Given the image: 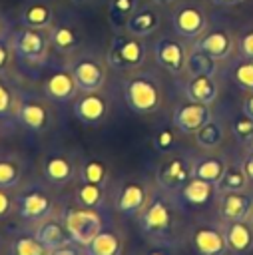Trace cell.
Segmentation results:
<instances>
[{
    "instance_id": "ab89813d",
    "label": "cell",
    "mask_w": 253,
    "mask_h": 255,
    "mask_svg": "<svg viewBox=\"0 0 253 255\" xmlns=\"http://www.w3.org/2000/svg\"><path fill=\"white\" fill-rule=\"evenodd\" d=\"M231 131H233V135H235L237 139H241V141L247 143V141L253 137V120L247 118L245 114L239 116V118H235L233 124H231Z\"/></svg>"
},
{
    "instance_id": "8fae6325",
    "label": "cell",
    "mask_w": 253,
    "mask_h": 255,
    "mask_svg": "<svg viewBox=\"0 0 253 255\" xmlns=\"http://www.w3.org/2000/svg\"><path fill=\"white\" fill-rule=\"evenodd\" d=\"M149 201V187L143 181L131 179L122 183L118 197H116V209L124 217H133L143 211V207Z\"/></svg>"
},
{
    "instance_id": "f1b7e54d",
    "label": "cell",
    "mask_w": 253,
    "mask_h": 255,
    "mask_svg": "<svg viewBox=\"0 0 253 255\" xmlns=\"http://www.w3.org/2000/svg\"><path fill=\"white\" fill-rule=\"evenodd\" d=\"M223 137H225V128H223V124L219 122V120H215V118H211V120H207L197 131H195V143L201 147V149H217L219 145H221V141H223Z\"/></svg>"
},
{
    "instance_id": "ffe728a7",
    "label": "cell",
    "mask_w": 253,
    "mask_h": 255,
    "mask_svg": "<svg viewBox=\"0 0 253 255\" xmlns=\"http://www.w3.org/2000/svg\"><path fill=\"white\" fill-rule=\"evenodd\" d=\"M185 96L189 102H197V104H205L211 106L217 96H219V84L213 76L209 74H199V76H191L183 88Z\"/></svg>"
},
{
    "instance_id": "f35d334b",
    "label": "cell",
    "mask_w": 253,
    "mask_h": 255,
    "mask_svg": "<svg viewBox=\"0 0 253 255\" xmlns=\"http://www.w3.org/2000/svg\"><path fill=\"white\" fill-rule=\"evenodd\" d=\"M175 143H177V135H175V131L169 129V128H161V129L153 135V145H155V149L161 151V153H169V151L175 147Z\"/></svg>"
},
{
    "instance_id": "d6986e66",
    "label": "cell",
    "mask_w": 253,
    "mask_h": 255,
    "mask_svg": "<svg viewBox=\"0 0 253 255\" xmlns=\"http://www.w3.org/2000/svg\"><path fill=\"white\" fill-rule=\"evenodd\" d=\"M251 211H253V193L249 191L221 193L219 213L225 221H247Z\"/></svg>"
},
{
    "instance_id": "cb8c5ba5",
    "label": "cell",
    "mask_w": 253,
    "mask_h": 255,
    "mask_svg": "<svg viewBox=\"0 0 253 255\" xmlns=\"http://www.w3.org/2000/svg\"><path fill=\"white\" fill-rule=\"evenodd\" d=\"M127 32L137 38H147L159 28V12L153 6H141L126 24Z\"/></svg>"
},
{
    "instance_id": "e575fe53",
    "label": "cell",
    "mask_w": 253,
    "mask_h": 255,
    "mask_svg": "<svg viewBox=\"0 0 253 255\" xmlns=\"http://www.w3.org/2000/svg\"><path fill=\"white\" fill-rule=\"evenodd\" d=\"M135 10H137V0H110L108 4L110 20L116 26L127 24V20L135 14Z\"/></svg>"
},
{
    "instance_id": "8992f818",
    "label": "cell",
    "mask_w": 253,
    "mask_h": 255,
    "mask_svg": "<svg viewBox=\"0 0 253 255\" xmlns=\"http://www.w3.org/2000/svg\"><path fill=\"white\" fill-rule=\"evenodd\" d=\"M16 215L22 221L28 223H40L54 213V199L52 195L38 185L26 187L18 197H16Z\"/></svg>"
},
{
    "instance_id": "f5cc1de1",
    "label": "cell",
    "mask_w": 253,
    "mask_h": 255,
    "mask_svg": "<svg viewBox=\"0 0 253 255\" xmlns=\"http://www.w3.org/2000/svg\"><path fill=\"white\" fill-rule=\"evenodd\" d=\"M249 223L253 225V211H251V215H249Z\"/></svg>"
},
{
    "instance_id": "277c9868",
    "label": "cell",
    "mask_w": 253,
    "mask_h": 255,
    "mask_svg": "<svg viewBox=\"0 0 253 255\" xmlns=\"http://www.w3.org/2000/svg\"><path fill=\"white\" fill-rule=\"evenodd\" d=\"M62 219L66 229L70 231L76 245L86 247L100 231H102V215L96 209H86L82 205L68 207L62 211Z\"/></svg>"
},
{
    "instance_id": "f6af8a7d",
    "label": "cell",
    "mask_w": 253,
    "mask_h": 255,
    "mask_svg": "<svg viewBox=\"0 0 253 255\" xmlns=\"http://www.w3.org/2000/svg\"><path fill=\"white\" fill-rule=\"evenodd\" d=\"M241 110H243V114H245L247 118L253 120V92H249V94L243 98V106H241Z\"/></svg>"
},
{
    "instance_id": "6da1fadb",
    "label": "cell",
    "mask_w": 253,
    "mask_h": 255,
    "mask_svg": "<svg viewBox=\"0 0 253 255\" xmlns=\"http://www.w3.org/2000/svg\"><path fill=\"white\" fill-rule=\"evenodd\" d=\"M139 217V229L141 233L159 247H171L173 243V209L171 203L155 193L149 197Z\"/></svg>"
},
{
    "instance_id": "7c38bea8",
    "label": "cell",
    "mask_w": 253,
    "mask_h": 255,
    "mask_svg": "<svg viewBox=\"0 0 253 255\" xmlns=\"http://www.w3.org/2000/svg\"><path fill=\"white\" fill-rule=\"evenodd\" d=\"M110 110V100L102 92H86L74 100V114L84 126H98Z\"/></svg>"
},
{
    "instance_id": "d6a6232c",
    "label": "cell",
    "mask_w": 253,
    "mask_h": 255,
    "mask_svg": "<svg viewBox=\"0 0 253 255\" xmlns=\"http://www.w3.org/2000/svg\"><path fill=\"white\" fill-rule=\"evenodd\" d=\"M185 70H187L191 76H199V74H209V76H213V74L217 72V60H213V58L207 56L205 52L193 48V50L187 54Z\"/></svg>"
},
{
    "instance_id": "4316f807",
    "label": "cell",
    "mask_w": 253,
    "mask_h": 255,
    "mask_svg": "<svg viewBox=\"0 0 253 255\" xmlns=\"http://www.w3.org/2000/svg\"><path fill=\"white\" fill-rule=\"evenodd\" d=\"M249 175L245 171V167L241 163H233L227 165L221 179L215 183L217 193H229V191H247L249 187Z\"/></svg>"
},
{
    "instance_id": "c3c4849f",
    "label": "cell",
    "mask_w": 253,
    "mask_h": 255,
    "mask_svg": "<svg viewBox=\"0 0 253 255\" xmlns=\"http://www.w3.org/2000/svg\"><path fill=\"white\" fill-rule=\"evenodd\" d=\"M213 4H219V6H233V4H239L243 0H211Z\"/></svg>"
},
{
    "instance_id": "60d3db41",
    "label": "cell",
    "mask_w": 253,
    "mask_h": 255,
    "mask_svg": "<svg viewBox=\"0 0 253 255\" xmlns=\"http://www.w3.org/2000/svg\"><path fill=\"white\" fill-rule=\"evenodd\" d=\"M12 36L8 34H2L0 36V74L10 66V60H12Z\"/></svg>"
},
{
    "instance_id": "5b68a950",
    "label": "cell",
    "mask_w": 253,
    "mask_h": 255,
    "mask_svg": "<svg viewBox=\"0 0 253 255\" xmlns=\"http://www.w3.org/2000/svg\"><path fill=\"white\" fill-rule=\"evenodd\" d=\"M68 68L72 70L74 80L82 94L100 92L106 86V80H108L106 62L96 54H80L70 62Z\"/></svg>"
},
{
    "instance_id": "1f68e13d",
    "label": "cell",
    "mask_w": 253,
    "mask_h": 255,
    "mask_svg": "<svg viewBox=\"0 0 253 255\" xmlns=\"http://www.w3.org/2000/svg\"><path fill=\"white\" fill-rule=\"evenodd\" d=\"M50 44L60 52H72L78 46V32L70 24H56L50 32Z\"/></svg>"
},
{
    "instance_id": "db71d44e",
    "label": "cell",
    "mask_w": 253,
    "mask_h": 255,
    "mask_svg": "<svg viewBox=\"0 0 253 255\" xmlns=\"http://www.w3.org/2000/svg\"><path fill=\"white\" fill-rule=\"evenodd\" d=\"M0 247H2V241H0Z\"/></svg>"
},
{
    "instance_id": "44dd1931",
    "label": "cell",
    "mask_w": 253,
    "mask_h": 255,
    "mask_svg": "<svg viewBox=\"0 0 253 255\" xmlns=\"http://www.w3.org/2000/svg\"><path fill=\"white\" fill-rule=\"evenodd\" d=\"M217 193V187L209 181H203L199 177H191L177 193H173L183 205L187 207H203L211 201V197Z\"/></svg>"
},
{
    "instance_id": "816d5d0a",
    "label": "cell",
    "mask_w": 253,
    "mask_h": 255,
    "mask_svg": "<svg viewBox=\"0 0 253 255\" xmlns=\"http://www.w3.org/2000/svg\"><path fill=\"white\" fill-rule=\"evenodd\" d=\"M155 2H159V4H167V2H171V0H155Z\"/></svg>"
},
{
    "instance_id": "9c48e42d",
    "label": "cell",
    "mask_w": 253,
    "mask_h": 255,
    "mask_svg": "<svg viewBox=\"0 0 253 255\" xmlns=\"http://www.w3.org/2000/svg\"><path fill=\"white\" fill-rule=\"evenodd\" d=\"M16 122L34 133H42L50 126V108L44 100L24 94L16 104Z\"/></svg>"
},
{
    "instance_id": "681fc988",
    "label": "cell",
    "mask_w": 253,
    "mask_h": 255,
    "mask_svg": "<svg viewBox=\"0 0 253 255\" xmlns=\"http://www.w3.org/2000/svg\"><path fill=\"white\" fill-rule=\"evenodd\" d=\"M247 149H249V151H253V137L247 141Z\"/></svg>"
},
{
    "instance_id": "e0dca14e",
    "label": "cell",
    "mask_w": 253,
    "mask_h": 255,
    "mask_svg": "<svg viewBox=\"0 0 253 255\" xmlns=\"http://www.w3.org/2000/svg\"><path fill=\"white\" fill-rule=\"evenodd\" d=\"M34 235H36V239L48 251H54V249H60V247H66V245H74V239H72L70 231L66 229L62 215L60 217H54L52 215V217L36 223Z\"/></svg>"
},
{
    "instance_id": "3957f363",
    "label": "cell",
    "mask_w": 253,
    "mask_h": 255,
    "mask_svg": "<svg viewBox=\"0 0 253 255\" xmlns=\"http://www.w3.org/2000/svg\"><path fill=\"white\" fill-rule=\"evenodd\" d=\"M145 56H147V48L143 44V38H137L127 32L114 36L106 54V62L112 70L133 72L145 62Z\"/></svg>"
},
{
    "instance_id": "52a82bcc",
    "label": "cell",
    "mask_w": 253,
    "mask_h": 255,
    "mask_svg": "<svg viewBox=\"0 0 253 255\" xmlns=\"http://www.w3.org/2000/svg\"><path fill=\"white\" fill-rule=\"evenodd\" d=\"M50 46V36L46 30L20 28L12 34V50L18 58L30 64H38L46 58Z\"/></svg>"
},
{
    "instance_id": "74e56055",
    "label": "cell",
    "mask_w": 253,
    "mask_h": 255,
    "mask_svg": "<svg viewBox=\"0 0 253 255\" xmlns=\"http://www.w3.org/2000/svg\"><path fill=\"white\" fill-rule=\"evenodd\" d=\"M233 78L237 82V86L241 90H247V92H253V60H245L239 62L233 70Z\"/></svg>"
},
{
    "instance_id": "8d00e7d4",
    "label": "cell",
    "mask_w": 253,
    "mask_h": 255,
    "mask_svg": "<svg viewBox=\"0 0 253 255\" xmlns=\"http://www.w3.org/2000/svg\"><path fill=\"white\" fill-rule=\"evenodd\" d=\"M14 96H12V90L8 86V82L0 76V122H12L16 116H14Z\"/></svg>"
},
{
    "instance_id": "603a6c76",
    "label": "cell",
    "mask_w": 253,
    "mask_h": 255,
    "mask_svg": "<svg viewBox=\"0 0 253 255\" xmlns=\"http://www.w3.org/2000/svg\"><path fill=\"white\" fill-rule=\"evenodd\" d=\"M193 247L199 255H225L229 251L225 233L215 227H197L193 231Z\"/></svg>"
},
{
    "instance_id": "f546056e",
    "label": "cell",
    "mask_w": 253,
    "mask_h": 255,
    "mask_svg": "<svg viewBox=\"0 0 253 255\" xmlns=\"http://www.w3.org/2000/svg\"><path fill=\"white\" fill-rule=\"evenodd\" d=\"M78 177H80V181H86V183L106 185V181L110 177V167L100 157H88L78 165Z\"/></svg>"
},
{
    "instance_id": "5bb4252c",
    "label": "cell",
    "mask_w": 253,
    "mask_h": 255,
    "mask_svg": "<svg viewBox=\"0 0 253 255\" xmlns=\"http://www.w3.org/2000/svg\"><path fill=\"white\" fill-rule=\"evenodd\" d=\"M80 88L74 80V74L70 68H58L54 70L46 82H44V94L50 102L56 104H68L72 100H76Z\"/></svg>"
},
{
    "instance_id": "d4e9b609",
    "label": "cell",
    "mask_w": 253,
    "mask_h": 255,
    "mask_svg": "<svg viewBox=\"0 0 253 255\" xmlns=\"http://www.w3.org/2000/svg\"><path fill=\"white\" fill-rule=\"evenodd\" d=\"M20 22L24 28H36V30H48L54 22V10L46 2H32L28 4L22 14Z\"/></svg>"
},
{
    "instance_id": "ba28073f",
    "label": "cell",
    "mask_w": 253,
    "mask_h": 255,
    "mask_svg": "<svg viewBox=\"0 0 253 255\" xmlns=\"http://www.w3.org/2000/svg\"><path fill=\"white\" fill-rule=\"evenodd\" d=\"M193 177L191 173V157L171 153L167 155L159 167H157V183L163 191L167 193H177L189 179Z\"/></svg>"
},
{
    "instance_id": "d590c367",
    "label": "cell",
    "mask_w": 253,
    "mask_h": 255,
    "mask_svg": "<svg viewBox=\"0 0 253 255\" xmlns=\"http://www.w3.org/2000/svg\"><path fill=\"white\" fill-rule=\"evenodd\" d=\"M10 255H48V249L36 239V235H20L10 245Z\"/></svg>"
},
{
    "instance_id": "4fadbf2b",
    "label": "cell",
    "mask_w": 253,
    "mask_h": 255,
    "mask_svg": "<svg viewBox=\"0 0 253 255\" xmlns=\"http://www.w3.org/2000/svg\"><path fill=\"white\" fill-rule=\"evenodd\" d=\"M171 24H173V30L179 38L197 40V38H201V34L207 28V16L199 6L185 4L179 10H175Z\"/></svg>"
},
{
    "instance_id": "7402d4cb",
    "label": "cell",
    "mask_w": 253,
    "mask_h": 255,
    "mask_svg": "<svg viewBox=\"0 0 253 255\" xmlns=\"http://www.w3.org/2000/svg\"><path fill=\"white\" fill-rule=\"evenodd\" d=\"M227 247L235 255H247L253 249V225L247 221H227L223 227Z\"/></svg>"
},
{
    "instance_id": "7bdbcfd3",
    "label": "cell",
    "mask_w": 253,
    "mask_h": 255,
    "mask_svg": "<svg viewBox=\"0 0 253 255\" xmlns=\"http://www.w3.org/2000/svg\"><path fill=\"white\" fill-rule=\"evenodd\" d=\"M239 54H241L245 60H253V30L245 32V34L239 38Z\"/></svg>"
},
{
    "instance_id": "7dc6e473",
    "label": "cell",
    "mask_w": 253,
    "mask_h": 255,
    "mask_svg": "<svg viewBox=\"0 0 253 255\" xmlns=\"http://www.w3.org/2000/svg\"><path fill=\"white\" fill-rule=\"evenodd\" d=\"M145 255H171L165 247H153V249H149Z\"/></svg>"
},
{
    "instance_id": "2e32d148",
    "label": "cell",
    "mask_w": 253,
    "mask_h": 255,
    "mask_svg": "<svg viewBox=\"0 0 253 255\" xmlns=\"http://www.w3.org/2000/svg\"><path fill=\"white\" fill-rule=\"evenodd\" d=\"M207 120H211V110L205 104L189 102L183 106H177L171 116V124L181 133H195Z\"/></svg>"
},
{
    "instance_id": "bcb514c9",
    "label": "cell",
    "mask_w": 253,
    "mask_h": 255,
    "mask_svg": "<svg viewBox=\"0 0 253 255\" xmlns=\"http://www.w3.org/2000/svg\"><path fill=\"white\" fill-rule=\"evenodd\" d=\"M241 165L245 167V171H247V175H249V181L253 183V151H247V153H245Z\"/></svg>"
},
{
    "instance_id": "b9f144b4",
    "label": "cell",
    "mask_w": 253,
    "mask_h": 255,
    "mask_svg": "<svg viewBox=\"0 0 253 255\" xmlns=\"http://www.w3.org/2000/svg\"><path fill=\"white\" fill-rule=\"evenodd\" d=\"M16 207V199L10 195L8 189H0V219L8 217Z\"/></svg>"
},
{
    "instance_id": "30bf717a",
    "label": "cell",
    "mask_w": 253,
    "mask_h": 255,
    "mask_svg": "<svg viewBox=\"0 0 253 255\" xmlns=\"http://www.w3.org/2000/svg\"><path fill=\"white\" fill-rule=\"evenodd\" d=\"M153 58L155 62L169 74L177 76L185 70L187 64V48L181 40H173V38H159L153 44Z\"/></svg>"
},
{
    "instance_id": "f907efd6",
    "label": "cell",
    "mask_w": 253,
    "mask_h": 255,
    "mask_svg": "<svg viewBox=\"0 0 253 255\" xmlns=\"http://www.w3.org/2000/svg\"><path fill=\"white\" fill-rule=\"evenodd\" d=\"M74 4H86V2H90V0H72Z\"/></svg>"
},
{
    "instance_id": "ee69618b",
    "label": "cell",
    "mask_w": 253,
    "mask_h": 255,
    "mask_svg": "<svg viewBox=\"0 0 253 255\" xmlns=\"http://www.w3.org/2000/svg\"><path fill=\"white\" fill-rule=\"evenodd\" d=\"M48 255H86V251H84V247H78L74 243V245H66V247H60V249L48 251Z\"/></svg>"
},
{
    "instance_id": "9a60e30c",
    "label": "cell",
    "mask_w": 253,
    "mask_h": 255,
    "mask_svg": "<svg viewBox=\"0 0 253 255\" xmlns=\"http://www.w3.org/2000/svg\"><path fill=\"white\" fill-rule=\"evenodd\" d=\"M42 171H44V177H46L48 183H52L56 187H62V185H68L76 179L78 163L68 153L54 151V153L46 155V159L42 163Z\"/></svg>"
},
{
    "instance_id": "4dcf8cb0",
    "label": "cell",
    "mask_w": 253,
    "mask_h": 255,
    "mask_svg": "<svg viewBox=\"0 0 253 255\" xmlns=\"http://www.w3.org/2000/svg\"><path fill=\"white\" fill-rule=\"evenodd\" d=\"M76 201H78V205H82V207H86V209H96V211H100V209L106 205V191H104V185L80 181L78 187H76Z\"/></svg>"
},
{
    "instance_id": "83f0119b",
    "label": "cell",
    "mask_w": 253,
    "mask_h": 255,
    "mask_svg": "<svg viewBox=\"0 0 253 255\" xmlns=\"http://www.w3.org/2000/svg\"><path fill=\"white\" fill-rule=\"evenodd\" d=\"M122 249H124V243L120 235L104 229L84 247L86 255H122Z\"/></svg>"
},
{
    "instance_id": "484cf974",
    "label": "cell",
    "mask_w": 253,
    "mask_h": 255,
    "mask_svg": "<svg viewBox=\"0 0 253 255\" xmlns=\"http://www.w3.org/2000/svg\"><path fill=\"white\" fill-rule=\"evenodd\" d=\"M227 163L221 157L215 155H201V157H191V173L193 177H199L209 183H217L225 171Z\"/></svg>"
},
{
    "instance_id": "ac0fdd59",
    "label": "cell",
    "mask_w": 253,
    "mask_h": 255,
    "mask_svg": "<svg viewBox=\"0 0 253 255\" xmlns=\"http://www.w3.org/2000/svg\"><path fill=\"white\" fill-rule=\"evenodd\" d=\"M197 50L205 52L207 56H211L213 60H225L233 54V36L227 28L217 26L213 30H209L207 34H203L201 38H197L195 46Z\"/></svg>"
},
{
    "instance_id": "7a4b0ae2",
    "label": "cell",
    "mask_w": 253,
    "mask_h": 255,
    "mask_svg": "<svg viewBox=\"0 0 253 255\" xmlns=\"http://www.w3.org/2000/svg\"><path fill=\"white\" fill-rule=\"evenodd\" d=\"M124 98L131 112L151 114L161 106L163 100L161 84L153 74H145V72L131 74L124 82Z\"/></svg>"
},
{
    "instance_id": "836d02e7",
    "label": "cell",
    "mask_w": 253,
    "mask_h": 255,
    "mask_svg": "<svg viewBox=\"0 0 253 255\" xmlns=\"http://www.w3.org/2000/svg\"><path fill=\"white\" fill-rule=\"evenodd\" d=\"M22 181V165L12 157H0V189H14Z\"/></svg>"
}]
</instances>
